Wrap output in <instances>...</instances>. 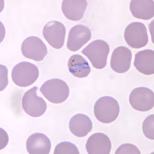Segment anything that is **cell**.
Wrapping results in <instances>:
<instances>
[{
	"instance_id": "1",
	"label": "cell",
	"mask_w": 154,
	"mask_h": 154,
	"mask_svg": "<svg viewBox=\"0 0 154 154\" xmlns=\"http://www.w3.org/2000/svg\"><path fill=\"white\" fill-rule=\"evenodd\" d=\"M94 112L100 122L110 123L115 121L118 117L120 105L118 102L112 97H102L96 102Z\"/></svg>"
},
{
	"instance_id": "2",
	"label": "cell",
	"mask_w": 154,
	"mask_h": 154,
	"mask_svg": "<svg viewBox=\"0 0 154 154\" xmlns=\"http://www.w3.org/2000/svg\"><path fill=\"white\" fill-rule=\"evenodd\" d=\"M41 92L50 102L60 104L65 102L69 95V88L64 81L60 79H49L42 84Z\"/></svg>"
},
{
	"instance_id": "3",
	"label": "cell",
	"mask_w": 154,
	"mask_h": 154,
	"mask_svg": "<svg viewBox=\"0 0 154 154\" xmlns=\"http://www.w3.org/2000/svg\"><path fill=\"white\" fill-rule=\"evenodd\" d=\"M39 70L37 66L29 62L18 63L12 68L11 78L16 85L26 88L32 85L38 79Z\"/></svg>"
},
{
	"instance_id": "4",
	"label": "cell",
	"mask_w": 154,
	"mask_h": 154,
	"mask_svg": "<svg viewBox=\"0 0 154 154\" xmlns=\"http://www.w3.org/2000/svg\"><path fill=\"white\" fill-rule=\"evenodd\" d=\"M110 51L109 44L102 40H96L90 43L82 51L94 67L98 69L104 68Z\"/></svg>"
},
{
	"instance_id": "5",
	"label": "cell",
	"mask_w": 154,
	"mask_h": 154,
	"mask_svg": "<svg viewBox=\"0 0 154 154\" xmlns=\"http://www.w3.org/2000/svg\"><path fill=\"white\" fill-rule=\"evenodd\" d=\"M38 88L36 86L28 89L23 95L22 105L23 110L32 117L42 116L47 109V103L45 100L37 95Z\"/></svg>"
},
{
	"instance_id": "6",
	"label": "cell",
	"mask_w": 154,
	"mask_h": 154,
	"mask_svg": "<svg viewBox=\"0 0 154 154\" xmlns=\"http://www.w3.org/2000/svg\"><path fill=\"white\" fill-rule=\"evenodd\" d=\"M124 37L128 45L135 49L144 48L149 42L147 28L143 23L139 22L128 25L125 29Z\"/></svg>"
},
{
	"instance_id": "7",
	"label": "cell",
	"mask_w": 154,
	"mask_h": 154,
	"mask_svg": "<svg viewBox=\"0 0 154 154\" xmlns=\"http://www.w3.org/2000/svg\"><path fill=\"white\" fill-rule=\"evenodd\" d=\"M129 102L131 107L137 111L151 110L154 106V92L145 87L136 88L130 94Z\"/></svg>"
},
{
	"instance_id": "8",
	"label": "cell",
	"mask_w": 154,
	"mask_h": 154,
	"mask_svg": "<svg viewBox=\"0 0 154 154\" xmlns=\"http://www.w3.org/2000/svg\"><path fill=\"white\" fill-rule=\"evenodd\" d=\"M21 52L25 58L37 62L43 61L48 54V48L38 37L27 38L21 45Z\"/></svg>"
},
{
	"instance_id": "9",
	"label": "cell",
	"mask_w": 154,
	"mask_h": 154,
	"mask_svg": "<svg viewBox=\"0 0 154 154\" xmlns=\"http://www.w3.org/2000/svg\"><path fill=\"white\" fill-rule=\"evenodd\" d=\"M66 28L59 21H50L44 26L43 35L50 45L55 49H61L65 42Z\"/></svg>"
},
{
	"instance_id": "10",
	"label": "cell",
	"mask_w": 154,
	"mask_h": 154,
	"mask_svg": "<svg viewBox=\"0 0 154 154\" xmlns=\"http://www.w3.org/2000/svg\"><path fill=\"white\" fill-rule=\"evenodd\" d=\"M91 38V32L88 27L77 25L70 29L68 33L67 48L72 51H77L82 48Z\"/></svg>"
},
{
	"instance_id": "11",
	"label": "cell",
	"mask_w": 154,
	"mask_h": 154,
	"mask_svg": "<svg viewBox=\"0 0 154 154\" xmlns=\"http://www.w3.org/2000/svg\"><path fill=\"white\" fill-rule=\"evenodd\" d=\"M132 53L129 48L121 46L116 48L110 59V67L114 72L123 74L128 72L131 66Z\"/></svg>"
},
{
	"instance_id": "12",
	"label": "cell",
	"mask_w": 154,
	"mask_h": 154,
	"mask_svg": "<svg viewBox=\"0 0 154 154\" xmlns=\"http://www.w3.org/2000/svg\"><path fill=\"white\" fill-rule=\"evenodd\" d=\"M86 149L89 154H109L112 149V143L106 135L96 133L88 139Z\"/></svg>"
},
{
	"instance_id": "13",
	"label": "cell",
	"mask_w": 154,
	"mask_h": 154,
	"mask_svg": "<svg viewBox=\"0 0 154 154\" xmlns=\"http://www.w3.org/2000/svg\"><path fill=\"white\" fill-rule=\"evenodd\" d=\"M51 147V140L44 134H33L27 140V151L30 154H48Z\"/></svg>"
},
{
	"instance_id": "14",
	"label": "cell",
	"mask_w": 154,
	"mask_h": 154,
	"mask_svg": "<svg viewBox=\"0 0 154 154\" xmlns=\"http://www.w3.org/2000/svg\"><path fill=\"white\" fill-rule=\"evenodd\" d=\"M88 6L86 0H64L62 4V11L67 19L72 21L82 19Z\"/></svg>"
},
{
	"instance_id": "15",
	"label": "cell",
	"mask_w": 154,
	"mask_h": 154,
	"mask_svg": "<svg viewBox=\"0 0 154 154\" xmlns=\"http://www.w3.org/2000/svg\"><path fill=\"white\" fill-rule=\"evenodd\" d=\"M69 128L73 135L82 138L91 131L93 129V122L91 119L86 115L76 114L70 119Z\"/></svg>"
},
{
	"instance_id": "16",
	"label": "cell",
	"mask_w": 154,
	"mask_h": 154,
	"mask_svg": "<svg viewBox=\"0 0 154 154\" xmlns=\"http://www.w3.org/2000/svg\"><path fill=\"white\" fill-rule=\"evenodd\" d=\"M134 66L140 73L145 75L154 74V51L145 49L137 53L134 60Z\"/></svg>"
},
{
	"instance_id": "17",
	"label": "cell",
	"mask_w": 154,
	"mask_h": 154,
	"mask_svg": "<svg viewBox=\"0 0 154 154\" xmlns=\"http://www.w3.org/2000/svg\"><path fill=\"white\" fill-rule=\"evenodd\" d=\"M130 9L132 15L139 19L149 20L154 18V0H132Z\"/></svg>"
},
{
	"instance_id": "18",
	"label": "cell",
	"mask_w": 154,
	"mask_h": 154,
	"mask_svg": "<svg viewBox=\"0 0 154 154\" xmlns=\"http://www.w3.org/2000/svg\"><path fill=\"white\" fill-rule=\"evenodd\" d=\"M68 68L70 74L79 78H86L91 72V67L86 60L78 54L70 57L68 60Z\"/></svg>"
},
{
	"instance_id": "19",
	"label": "cell",
	"mask_w": 154,
	"mask_h": 154,
	"mask_svg": "<svg viewBox=\"0 0 154 154\" xmlns=\"http://www.w3.org/2000/svg\"><path fill=\"white\" fill-rule=\"evenodd\" d=\"M80 152L77 146L72 142H61L56 145L54 154H79Z\"/></svg>"
},
{
	"instance_id": "20",
	"label": "cell",
	"mask_w": 154,
	"mask_h": 154,
	"mask_svg": "<svg viewBox=\"0 0 154 154\" xmlns=\"http://www.w3.org/2000/svg\"><path fill=\"white\" fill-rule=\"evenodd\" d=\"M154 115L152 114L145 118L142 125L143 133L149 140H154Z\"/></svg>"
},
{
	"instance_id": "21",
	"label": "cell",
	"mask_w": 154,
	"mask_h": 154,
	"mask_svg": "<svg viewBox=\"0 0 154 154\" xmlns=\"http://www.w3.org/2000/svg\"><path fill=\"white\" fill-rule=\"evenodd\" d=\"M116 154H140V151L136 146L131 143L120 145L115 152Z\"/></svg>"
}]
</instances>
